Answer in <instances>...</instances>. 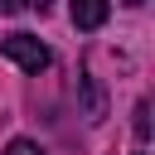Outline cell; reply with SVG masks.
<instances>
[{
	"label": "cell",
	"mask_w": 155,
	"mask_h": 155,
	"mask_svg": "<svg viewBox=\"0 0 155 155\" xmlns=\"http://www.w3.org/2000/svg\"><path fill=\"white\" fill-rule=\"evenodd\" d=\"M0 48H5V58H10V63H19L24 73H44V68H48V48H44L34 34H10Z\"/></svg>",
	"instance_id": "cell-1"
},
{
	"label": "cell",
	"mask_w": 155,
	"mask_h": 155,
	"mask_svg": "<svg viewBox=\"0 0 155 155\" xmlns=\"http://www.w3.org/2000/svg\"><path fill=\"white\" fill-rule=\"evenodd\" d=\"M68 10H73V24L78 29H102L107 24V0H68Z\"/></svg>",
	"instance_id": "cell-2"
},
{
	"label": "cell",
	"mask_w": 155,
	"mask_h": 155,
	"mask_svg": "<svg viewBox=\"0 0 155 155\" xmlns=\"http://www.w3.org/2000/svg\"><path fill=\"white\" fill-rule=\"evenodd\" d=\"M5 155H44V150H39L34 140H24V136H19V140H10V145H5Z\"/></svg>",
	"instance_id": "cell-3"
},
{
	"label": "cell",
	"mask_w": 155,
	"mask_h": 155,
	"mask_svg": "<svg viewBox=\"0 0 155 155\" xmlns=\"http://www.w3.org/2000/svg\"><path fill=\"white\" fill-rule=\"evenodd\" d=\"M24 10V0H0V15H19Z\"/></svg>",
	"instance_id": "cell-4"
},
{
	"label": "cell",
	"mask_w": 155,
	"mask_h": 155,
	"mask_svg": "<svg viewBox=\"0 0 155 155\" xmlns=\"http://www.w3.org/2000/svg\"><path fill=\"white\" fill-rule=\"evenodd\" d=\"M34 5H39V10H44V5H48V0H34Z\"/></svg>",
	"instance_id": "cell-5"
},
{
	"label": "cell",
	"mask_w": 155,
	"mask_h": 155,
	"mask_svg": "<svg viewBox=\"0 0 155 155\" xmlns=\"http://www.w3.org/2000/svg\"><path fill=\"white\" fill-rule=\"evenodd\" d=\"M126 5H140V0H126Z\"/></svg>",
	"instance_id": "cell-6"
}]
</instances>
